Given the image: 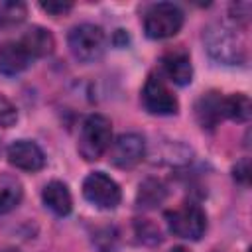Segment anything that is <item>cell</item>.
Masks as SVG:
<instances>
[{
  "label": "cell",
  "instance_id": "7a4b0ae2",
  "mask_svg": "<svg viewBox=\"0 0 252 252\" xmlns=\"http://www.w3.org/2000/svg\"><path fill=\"white\" fill-rule=\"evenodd\" d=\"M112 144V124L104 114H91L83 120L79 130L77 150L87 161L102 158Z\"/></svg>",
  "mask_w": 252,
  "mask_h": 252
},
{
  "label": "cell",
  "instance_id": "8992f818",
  "mask_svg": "<svg viewBox=\"0 0 252 252\" xmlns=\"http://www.w3.org/2000/svg\"><path fill=\"white\" fill-rule=\"evenodd\" d=\"M83 197L96 209L112 211L120 205L122 191L110 175L104 171H93L83 181Z\"/></svg>",
  "mask_w": 252,
  "mask_h": 252
},
{
  "label": "cell",
  "instance_id": "603a6c76",
  "mask_svg": "<svg viewBox=\"0 0 252 252\" xmlns=\"http://www.w3.org/2000/svg\"><path fill=\"white\" fill-rule=\"evenodd\" d=\"M234 179L242 185H248V177H250V165H248V158H242L236 165H234Z\"/></svg>",
  "mask_w": 252,
  "mask_h": 252
},
{
  "label": "cell",
  "instance_id": "9a60e30c",
  "mask_svg": "<svg viewBox=\"0 0 252 252\" xmlns=\"http://www.w3.org/2000/svg\"><path fill=\"white\" fill-rule=\"evenodd\" d=\"M24 197V187L20 179L12 173H0V213H10L20 205Z\"/></svg>",
  "mask_w": 252,
  "mask_h": 252
},
{
  "label": "cell",
  "instance_id": "4fadbf2b",
  "mask_svg": "<svg viewBox=\"0 0 252 252\" xmlns=\"http://www.w3.org/2000/svg\"><path fill=\"white\" fill-rule=\"evenodd\" d=\"M41 199H43V205L57 217H65L71 213L73 209V199H71V193L67 189V185L63 181H49L43 191H41Z\"/></svg>",
  "mask_w": 252,
  "mask_h": 252
},
{
  "label": "cell",
  "instance_id": "d6986e66",
  "mask_svg": "<svg viewBox=\"0 0 252 252\" xmlns=\"http://www.w3.org/2000/svg\"><path fill=\"white\" fill-rule=\"evenodd\" d=\"M136 234H138L140 240L146 242V244H159V242H161L159 228L154 226L148 219H140V220L136 222Z\"/></svg>",
  "mask_w": 252,
  "mask_h": 252
},
{
  "label": "cell",
  "instance_id": "52a82bcc",
  "mask_svg": "<svg viewBox=\"0 0 252 252\" xmlns=\"http://www.w3.org/2000/svg\"><path fill=\"white\" fill-rule=\"evenodd\" d=\"M142 104L150 114L171 116L179 110V102L158 73H150L142 89Z\"/></svg>",
  "mask_w": 252,
  "mask_h": 252
},
{
  "label": "cell",
  "instance_id": "2e32d148",
  "mask_svg": "<svg viewBox=\"0 0 252 252\" xmlns=\"http://www.w3.org/2000/svg\"><path fill=\"white\" fill-rule=\"evenodd\" d=\"M167 195V189L165 185L159 181V179H146L140 183V189H138V195H136V205L140 209H154L156 205H159Z\"/></svg>",
  "mask_w": 252,
  "mask_h": 252
},
{
  "label": "cell",
  "instance_id": "ba28073f",
  "mask_svg": "<svg viewBox=\"0 0 252 252\" xmlns=\"http://www.w3.org/2000/svg\"><path fill=\"white\" fill-rule=\"evenodd\" d=\"M146 156V140L138 132L120 134L108 148V159L118 169L136 167Z\"/></svg>",
  "mask_w": 252,
  "mask_h": 252
},
{
  "label": "cell",
  "instance_id": "7402d4cb",
  "mask_svg": "<svg viewBox=\"0 0 252 252\" xmlns=\"http://www.w3.org/2000/svg\"><path fill=\"white\" fill-rule=\"evenodd\" d=\"M39 8L45 10L51 16H63V14H67L73 8V4L71 2H41Z\"/></svg>",
  "mask_w": 252,
  "mask_h": 252
},
{
  "label": "cell",
  "instance_id": "cb8c5ba5",
  "mask_svg": "<svg viewBox=\"0 0 252 252\" xmlns=\"http://www.w3.org/2000/svg\"><path fill=\"white\" fill-rule=\"evenodd\" d=\"M4 252H18V250H14V248H8V250H4Z\"/></svg>",
  "mask_w": 252,
  "mask_h": 252
},
{
  "label": "cell",
  "instance_id": "ac0fdd59",
  "mask_svg": "<svg viewBox=\"0 0 252 252\" xmlns=\"http://www.w3.org/2000/svg\"><path fill=\"white\" fill-rule=\"evenodd\" d=\"M28 16V8L22 2H2L0 4V30L20 26Z\"/></svg>",
  "mask_w": 252,
  "mask_h": 252
},
{
  "label": "cell",
  "instance_id": "8fae6325",
  "mask_svg": "<svg viewBox=\"0 0 252 252\" xmlns=\"http://www.w3.org/2000/svg\"><path fill=\"white\" fill-rule=\"evenodd\" d=\"M195 116L201 128L213 130L224 118V96L217 91H209L195 102Z\"/></svg>",
  "mask_w": 252,
  "mask_h": 252
},
{
  "label": "cell",
  "instance_id": "d4e9b609",
  "mask_svg": "<svg viewBox=\"0 0 252 252\" xmlns=\"http://www.w3.org/2000/svg\"><path fill=\"white\" fill-rule=\"evenodd\" d=\"M0 154H2V142H0Z\"/></svg>",
  "mask_w": 252,
  "mask_h": 252
},
{
  "label": "cell",
  "instance_id": "3957f363",
  "mask_svg": "<svg viewBox=\"0 0 252 252\" xmlns=\"http://www.w3.org/2000/svg\"><path fill=\"white\" fill-rule=\"evenodd\" d=\"M69 49L73 57L81 63H94L104 55L106 35L100 26L94 24H79L67 35Z\"/></svg>",
  "mask_w": 252,
  "mask_h": 252
},
{
  "label": "cell",
  "instance_id": "6da1fadb",
  "mask_svg": "<svg viewBox=\"0 0 252 252\" xmlns=\"http://www.w3.org/2000/svg\"><path fill=\"white\" fill-rule=\"evenodd\" d=\"M203 43L207 53L222 65H240L246 61L244 41L232 28L224 24L207 26L203 32Z\"/></svg>",
  "mask_w": 252,
  "mask_h": 252
},
{
  "label": "cell",
  "instance_id": "e0dca14e",
  "mask_svg": "<svg viewBox=\"0 0 252 252\" xmlns=\"http://www.w3.org/2000/svg\"><path fill=\"white\" fill-rule=\"evenodd\" d=\"M250 112H252V104L244 93H234L230 96H224V118H230L234 122H246L250 118Z\"/></svg>",
  "mask_w": 252,
  "mask_h": 252
},
{
  "label": "cell",
  "instance_id": "277c9868",
  "mask_svg": "<svg viewBox=\"0 0 252 252\" xmlns=\"http://www.w3.org/2000/svg\"><path fill=\"white\" fill-rule=\"evenodd\" d=\"M183 26V12L177 4L158 2L152 4L144 14V32L152 39L173 37Z\"/></svg>",
  "mask_w": 252,
  "mask_h": 252
},
{
  "label": "cell",
  "instance_id": "5bb4252c",
  "mask_svg": "<svg viewBox=\"0 0 252 252\" xmlns=\"http://www.w3.org/2000/svg\"><path fill=\"white\" fill-rule=\"evenodd\" d=\"M20 43L24 45V49L30 53L32 59H39V57H47L53 47H55V39L51 35L49 30L41 28V26H33L30 28L22 37Z\"/></svg>",
  "mask_w": 252,
  "mask_h": 252
},
{
  "label": "cell",
  "instance_id": "7c38bea8",
  "mask_svg": "<svg viewBox=\"0 0 252 252\" xmlns=\"http://www.w3.org/2000/svg\"><path fill=\"white\" fill-rule=\"evenodd\" d=\"M33 59L30 57V53L24 49V45L20 43V39L16 41H6L0 45V73L6 77H14L22 71H26L30 67Z\"/></svg>",
  "mask_w": 252,
  "mask_h": 252
},
{
  "label": "cell",
  "instance_id": "30bf717a",
  "mask_svg": "<svg viewBox=\"0 0 252 252\" xmlns=\"http://www.w3.org/2000/svg\"><path fill=\"white\" fill-rule=\"evenodd\" d=\"M161 67L163 73L169 77V81H173L179 87H185L191 83L193 79V65H191V57L185 49L177 47V49H169L167 53H163L161 57Z\"/></svg>",
  "mask_w": 252,
  "mask_h": 252
},
{
  "label": "cell",
  "instance_id": "9c48e42d",
  "mask_svg": "<svg viewBox=\"0 0 252 252\" xmlns=\"http://www.w3.org/2000/svg\"><path fill=\"white\" fill-rule=\"evenodd\" d=\"M8 161L22 171H39L45 165L43 150L32 140H16L6 150Z\"/></svg>",
  "mask_w": 252,
  "mask_h": 252
},
{
  "label": "cell",
  "instance_id": "ffe728a7",
  "mask_svg": "<svg viewBox=\"0 0 252 252\" xmlns=\"http://www.w3.org/2000/svg\"><path fill=\"white\" fill-rule=\"evenodd\" d=\"M16 120H18L16 106L4 94H0V128H10L16 124Z\"/></svg>",
  "mask_w": 252,
  "mask_h": 252
},
{
  "label": "cell",
  "instance_id": "5b68a950",
  "mask_svg": "<svg viewBox=\"0 0 252 252\" xmlns=\"http://www.w3.org/2000/svg\"><path fill=\"white\" fill-rule=\"evenodd\" d=\"M169 230L185 240H199L207 230V215L195 203H183L181 207L165 213Z\"/></svg>",
  "mask_w": 252,
  "mask_h": 252
},
{
  "label": "cell",
  "instance_id": "44dd1931",
  "mask_svg": "<svg viewBox=\"0 0 252 252\" xmlns=\"http://www.w3.org/2000/svg\"><path fill=\"white\" fill-rule=\"evenodd\" d=\"M250 10H252V4L250 2H236V4H230V18L240 24V26H246L248 20H250Z\"/></svg>",
  "mask_w": 252,
  "mask_h": 252
}]
</instances>
